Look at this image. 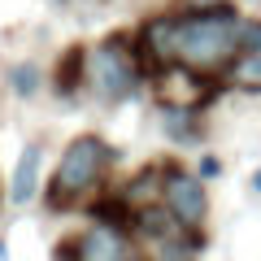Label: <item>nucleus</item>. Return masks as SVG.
I'll return each mask as SVG.
<instances>
[{"label": "nucleus", "mask_w": 261, "mask_h": 261, "mask_svg": "<svg viewBox=\"0 0 261 261\" xmlns=\"http://www.w3.org/2000/svg\"><path fill=\"white\" fill-rule=\"evenodd\" d=\"M218 174H222V161H218V157H205V161H200V178H218Z\"/></svg>", "instance_id": "ddd939ff"}, {"label": "nucleus", "mask_w": 261, "mask_h": 261, "mask_svg": "<svg viewBox=\"0 0 261 261\" xmlns=\"http://www.w3.org/2000/svg\"><path fill=\"white\" fill-rule=\"evenodd\" d=\"M39 166H44V148L39 144H27L22 157H18V170H13V183H9L13 205H31V196L39 192Z\"/></svg>", "instance_id": "0eeeda50"}, {"label": "nucleus", "mask_w": 261, "mask_h": 261, "mask_svg": "<svg viewBox=\"0 0 261 261\" xmlns=\"http://www.w3.org/2000/svg\"><path fill=\"white\" fill-rule=\"evenodd\" d=\"M53 83H57V92H61V96H74L79 87L87 83V48L83 44H74L61 61H57V79H53Z\"/></svg>", "instance_id": "6e6552de"}, {"label": "nucleus", "mask_w": 261, "mask_h": 261, "mask_svg": "<svg viewBox=\"0 0 261 261\" xmlns=\"http://www.w3.org/2000/svg\"><path fill=\"white\" fill-rule=\"evenodd\" d=\"M157 87H161V109H183V113H196L209 96H214V83L200 79V74H192V70H183V65L161 70Z\"/></svg>", "instance_id": "39448f33"}, {"label": "nucleus", "mask_w": 261, "mask_h": 261, "mask_svg": "<svg viewBox=\"0 0 261 261\" xmlns=\"http://www.w3.org/2000/svg\"><path fill=\"white\" fill-rule=\"evenodd\" d=\"M161 122H166L170 140H178V144H192V140H196L192 113H183V109H161Z\"/></svg>", "instance_id": "9d476101"}, {"label": "nucleus", "mask_w": 261, "mask_h": 261, "mask_svg": "<svg viewBox=\"0 0 261 261\" xmlns=\"http://www.w3.org/2000/svg\"><path fill=\"white\" fill-rule=\"evenodd\" d=\"M109 144L100 135H79L70 148L61 152V166L53 174V187H48V205L53 209H70L74 200H83L96 183L105 178V166H109Z\"/></svg>", "instance_id": "f03ea898"}, {"label": "nucleus", "mask_w": 261, "mask_h": 261, "mask_svg": "<svg viewBox=\"0 0 261 261\" xmlns=\"http://www.w3.org/2000/svg\"><path fill=\"white\" fill-rule=\"evenodd\" d=\"M61 261H74V252H65V257H61Z\"/></svg>", "instance_id": "2eb2a0df"}, {"label": "nucleus", "mask_w": 261, "mask_h": 261, "mask_svg": "<svg viewBox=\"0 0 261 261\" xmlns=\"http://www.w3.org/2000/svg\"><path fill=\"white\" fill-rule=\"evenodd\" d=\"M74 261H130L126 235L113 231V226H92V231L74 244Z\"/></svg>", "instance_id": "423d86ee"}, {"label": "nucleus", "mask_w": 261, "mask_h": 261, "mask_svg": "<svg viewBox=\"0 0 261 261\" xmlns=\"http://www.w3.org/2000/svg\"><path fill=\"white\" fill-rule=\"evenodd\" d=\"M252 192L261 196V170H257V174H252Z\"/></svg>", "instance_id": "4468645a"}, {"label": "nucleus", "mask_w": 261, "mask_h": 261, "mask_svg": "<svg viewBox=\"0 0 261 261\" xmlns=\"http://www.w3.org/2000/svg\"><path fill=\"white\" fill-rule=\"evenodd\" d=\"M9 83H13V92H18V96H35V92H39V65H31V61L13 65Z\"/></svg>", "instance_id": "9b49d317"}, {"label": "nucleus", "mask_w": 261, "mask_h": 261, "mask_svg": "<svg viewBox=\"0 0 261 261\" xmlns=\"http://www.w3.org/2000/svg\"><path fill=\"white\" fill-rule=\"evenodd\" d=\"M240 35L244 18L235 5H209L196 13H161V18H148L140 31V61H152L157 70L183 65L200 79H214L231 70L235 57L244 53Z\"/></svg>", "instance_id": "f257e3e1"}, {"label": "nucleus", "mask_w": 261, "mask_h": 261, "mask_svg": "<svg viewBox=\"0 0 261 261\" xmlns=\"http://www.w3.org/2000/svg\"><path fill=\"white\" fill-rule=\"evenodd\" d=\"M226 79L244 92H261V53H240L235 65L226 70Z\"/></svg>", "instance_id": "1a4fd4ad"}, {"label": "nucleus", "mask_w": 261, "mask_h": 261, "mask_svg": "<svg viewBox=\"0 0 261 261\" xmlns=\"http://www.w3.org/2000/svg\"><path fill=\"white\" fill-rule=\"evenodd\" d=\"M140 48H130L122 35L105 39V44H96V53H87V87H92L100 100L118 105L126 100L130 92H135V83H140Z\"/></svg>", "instance_id": "7ed1b4c3"}, {"label": "nucleus", "mask_w": 261, "mask_h": 261, "mask_svg": "<svg viewBox=\"0 0 261 261\" xmlns=\"http://www.w3.org/2000/svg\"><path fill=\"white\" fill-rule=\"evenodd\" d=\"M240 44H244V53H261V22H244Z\"/></svg>", "instance_id": "f8f14e48"}, {"label": "nucleus", "mask_w": 261, "mask_h": 261, "mask_svg": "<svg viewBox=\"0 0 261 261\" xmlns=\"http://www.w3.org/2000/svg\"><path fill=\"white\" fill-rule=\"evenodd\" d=\"M161 205H166V214L174 218L183 231H196V226L205 222V214H209L200 174H192V170H183V166H166L161 170Z\"/></svg>", "instance_id": "20e7f679"}]
</instances>
